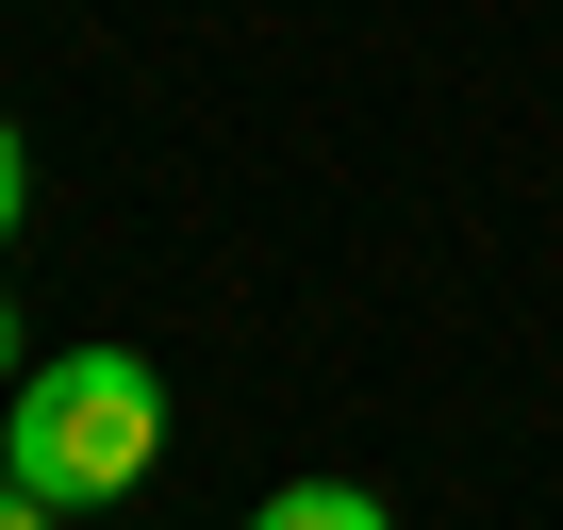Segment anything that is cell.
Here are the masks:
<instances>
[{
    "label": "cell",
    "instance_id": "obj_1",
    "mask_svg": "<svg viewBox=\"0 0 563 530\" xmlns=\"http://www.w3.org/2000/svg\"><path fill=\"white\" fill-rule=\"evenodd\" d=\"M150 448H166V382H150L133 349H51V365L18 382V415H0V464H18V497H51V514L133 497Z\"/></svg>",
    "mask_w": 563,
    "mask_h": 530
},
{
    "label": "cell",
    "instance_id": "obj_2",
    "mask_svg": "<svg viewBox=\"0 0 563 530\" xmlns=\"http://www.w3.org/2000/svg\"><path fill=\"white\" fill-rule=\"evenodd\" d=\"M249 530H398V514H382L365 481H282V497H265Z\"/></svg>",
    "mask_w": 563,
    "mask_h": 530
},
{
    "label": "cell",
    "instance_id": "obj_3",
    "mask_svg": "<svg viewBox=\"0 0 563 530\" xmlns=\"http://www.w3.org/2000/svg\"><path fill=\"white\" fill-rule=\"evenodd\" d=\"M18 199H34V150H18V117H0V232H18Z\"/></svg>",
    "mask_w": 563,
    "mask_h": 530
},
{
    "label": "cell",
    "instance_id": "obj_4",
    "mask_svg": "<svg viewBox=\"0 0 563 530\" xmlns=\"http://www.w3.org/2000/svg\"><path fill=\"white\" fill-rule=\"evenodd\" d=\"M0 530H67V514H51V497H0Z\"/></svg>",
    "mask_w": 563,
    "mask_h": 530
},
{
    "label": "cell",
    "instance_id": "obj_5",
    "mask_svg": "<svg viewBox=\"0 0 563 530\" xmlns=\"http://www.w3.org/2000/svg\"><path fill=\"white\" fill-rule=\"evenodd\" d=\"M0 382H34V365H18V299H0Z\"/></svg>",
    "mask_w": 563,
    "mask_h": 530
},
{
    "label": "cell",
    "instance_id": "obj_6",
    "mask_svg": "<svg viewBox=\"0 0 563 530\" xmlns=\"http://www.w3.org/2000/svg\"><path fill=\"white\" fill-rule=\"evenodd\" d=\"M0 497H18V464H0Z\"/></svg>",
    "mask_w": 563,
    "mask_h": 530
}]
</instances>
